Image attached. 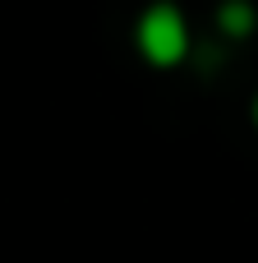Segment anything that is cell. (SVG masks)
I'll return each mask as SVG.
<instances>
[{"label": "cell", "mask_w": 258, "mask_h": 263, "mask_svg": "<svg viewBox=\"0 0 258 263\" xmlns=\"http://www.w3.org/2000/svg\"><path fill=\"white\" fill-rule=\"evenodd\" d=\"M254 125H258V97H254Z\"/></svg>", "instance_id": "obj_3"}, {"label": "cell", "mask_w": 258, "mask_h": 263, "mask_svg": "<svg viewBox=\"0 0 258 263\" xmlns=\"http://www.w3.org/2000/svg\"><path fill=\"white\" fill-rule=\"evenodd\" d=\"M134 42H138V55L157 69H171L189 55V28H185V14L171 5V0H157L138 14L134 23Z\"/></svg>", "instance_id": "obj_1"}, {"label": "cell", "mask_w": 258, "mask_h": 263, "mask_svg": "<svg viewBox=\"0 0 258 263\" xmlns=\"http://www.w3.org/2000/svg\"><path fill=\"white\" fill-rule=\"evenodd\" d=\"M217 23H222L226 37H249L254 23H258V9L249 0H222V5H217Z\"/></svg>", "instance_id": "obj_2"}]
</instances>
